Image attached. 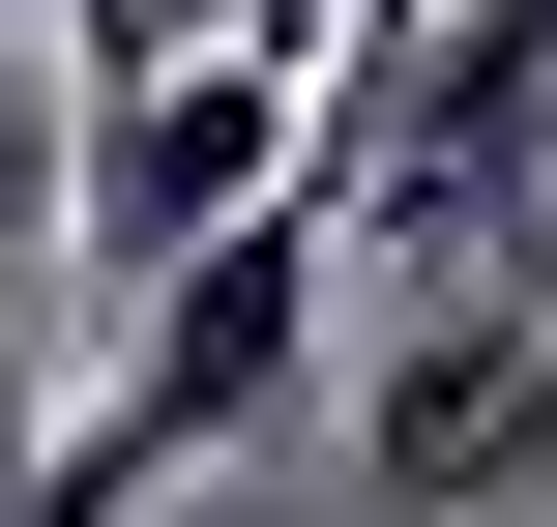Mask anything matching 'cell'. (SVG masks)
Here are the masks:
<instances>
[{
  "mask_svg": "<svg viewBox=\"0 0 557 527\" xmlns=\"http://www.w3.org/2000/svg\"><path fill=\"white\" fill-rule=\"evenodd\" d=\"M323 235L557 323V0H441V29L323 59Z\"/></svg>",
  "mask_w": 557,
  "mask_h": 527,
  "instance_id": "obj_1",
  "label": "cell"
},
{
  "mask_svg": "<svg viewBox=\"0 0 557 527\" xmlns=\"http://www.w3.org/2000/svg\"><path fill=\"white\" fill-rule=\"evenodd\" d=\"M294 176H323V59L206 29L176 88H117V117H88V205H59V264H88L117 323H147V293H176V264H235V235H264Z\"/></svg>",
  "mask_w": 557,
  "mask_h": 527,
  "instance_id": "obj_2",
  "label": "cell"
},
{
  "mask_svg": "<svg viewBox=\"0 0 557 527\" xmlns=\"http://www.w3.org/2000/svg\"><path fill=\"white\" fill-rule=\"evenodd\" d=\"M352 469H382L411 527H529L557 499V323L529 293H411L382 381H352Z\"/></svg>",
  "mask_w": 557,
  "mask_h": 527,
  "instance_id": "obj_3",
  "label": "cell"
},
{
  "mask_svg": "<svg viewBox=\"0 0 557 527\" xmlns=\"http://www.w3.org/2000/svg\"><path fill=\"white\" fill-rule=\"evenodd\" d=\"M323 264H352V235H323V176H294L235 264H176V293L117 323V381H88V411H117L147 469H235V440L294 411V352H323Z\"/></svg>",
  "mask_w": 557,
  "mask_h": 527,
  "instance_id": "obj_4",
  "label": "cell"
},
{
  "mask_svg": "<svg viewBox=\"0 0 557 527\" xmlns=\"http://www.w3.org/2000/svg\"><path fill=\"white\" fill-rule=\"evenodd\" d=\"M29 29H59V88H88V117H117V88H176V59H206V29H235V0H29Z\"/></svg>",
  "mask_w": 557,
  "mask_h": 527,
  "instance_id": "obj_5",
  "label": "cell"
},
{
  "mask_svg": "<svg viewBox=\"0 0 557 527\" xmlns=\"http://www.w3.org/2000/svg\"><path fill=\"white\" fill-rule=\"evenodd\" d=\"M29 469H59V381H29V323H0V527H29Z\"/></svg>",
  "mask_w": 557,
  "mask_h": 527,
  "instance_id": "obj_6",
  "label": "cell"
},
{
  "mask_svg": "<svg viewBox=\"0 0 557 527\" xmlns=\"http://www.w3.org/2000/svg\"><path fill=\"white\" fill-rule=\"evenodd\" d=\"M382 29H441V0H352V59H382Z\"/></svg>",
  "mask_w": 557,
  "mask_h": 527,
  "instance_id": "obj_7",
  "label": "cell"
}]
</instances>
